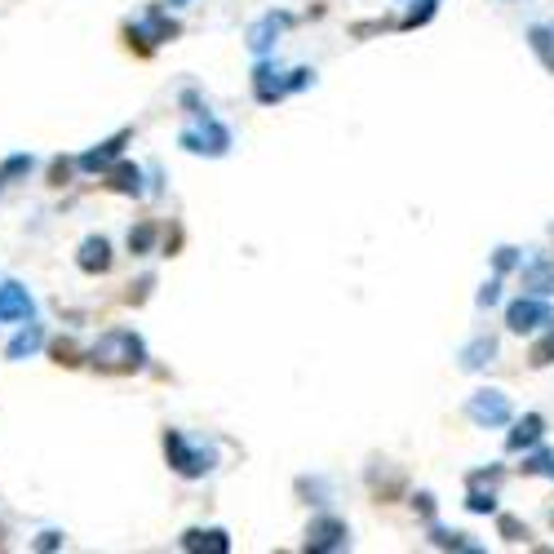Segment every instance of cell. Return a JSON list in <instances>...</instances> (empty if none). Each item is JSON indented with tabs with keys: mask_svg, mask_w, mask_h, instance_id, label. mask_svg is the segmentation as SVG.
<instances>
[{
	"mask_svg": "<svg viewBox=\"0 0 554 554\" xmlns=\"http://www.w3.org/2000/svg\"><path fill=\"white\" fill-rule=\"evenodd\" d=\"M169 5H187V0H169Z\"/></svg>",
	"mask_w": 554,
	"mask_h": 554,
	"instance_id": "34",
	"label": "cell"
},
{
	"mask_svg": "<svg viewBox=\"0 0 554 554\" xmlns=\"http://www.w3.org/2000/svg\"><path fill=\"white\" fill-rule=\"evenodd\" d=\"M102 173H107L111 191H120V196H142V169H138V164L120 160V164H107Z\"/></svg>",
	"mask_w": 554,
	"mask_h": 554,
	"instance_id": "10",
	"label": "cell"
},
{
	"mask_svg": "<svg viewBox=\"0 0 554 554\" xmlns=\"http://www.w3.org/2000/svg\"><path fill=\"white\" fill-rule=\"evenodd\" d=\"M541 435H546V417H541V413H528L523 422H515V430H510V439H506V448H510V453H519V448L541 444Z\"/></svg>",
	"mask_w": 554,
	"mask_h": 554,
	"instance_id": "13",
	"label": "cell"
},
{
	"mask_svg": "<svg viewBox=\"0 0 554 554\" xmlns=\"http://www.w3.org/2000/svg\"><path fill=\"white\" fill-rule=\"evenodd\" d=\"M32 169V156H14V160H5L0 164V187H5V182H14L18 173H27Z\"/></svg>",
	"mask_w": 554,
	"mask_h": 554,
	"instance_id": "24",
	"label": "cell"
},
{
	"mask_svg": "<svg viewBox=\"0 0 554 554\" xmlns=\"http://www.w3.org/2000/svg\"><path fill=\"white\" fill-rule=\"evenodd\" d=\"M550 519H554V515H550Z\"/></svg>",
	"mask_w": 554,
	"mask_h": 554,
	"instance_id": "35",
	"label": "cell"
},
{
	"mask_svg": "<svg viewBox=\"0 0 554 554\" xmlns=\"http://www.w3.org/2000/svg\"><path fill=\"white\" fill-rule=\"evenodd\" d=\"M284 27H289V14H266V18H258V23L249 27V49H253V54H266Z\"/></svg>",
	"mask_w": 554,
	"mask_h": 554,
	"instance_id": "9",
	"label": "cell"
},
{
	"mask_svg": "<svg viewBox=\"0 0 554 554\" xmlns=\"http://www.w3.org/2000/svg\"><path fill=\"white\" fill-rule=\"evenodd\" d=\"M151 240H156V227H151V222H142L138 231H129V249H133V253H147Z\"/></svg>",
	"mask_w": 554,
	"mask_h": 554,
	"instance_id": "25",
	"label": "cell"
},
{
	"mask_svg": "<svg viewBox=\"0 0 554 554\" xmlns=\"http://www.w3.org/2000/svg\"><path fill=\"white\" fill-rule=\"evenodd\" d=\"M523 280L532 284V293H550V289H554V275H550V266H546V262H537L528 275H523Z\"/></svg>",
	"mask_w": 554,
	"mask_h": 554,
	"instance_id": "18",
	"label": "cell"
},
{
	"mask_svg": "<svg viewBox=\"0 0 554 554\" xmlns=\"http://www.w3.org/2000/svg\"><path fill=\"white\" fill-rule=\"evenodd\" d=\"M546 364H554V328H550V337H541L532 346V368H546Z\"/></svg>",
	"mask_w": 554,
	"mask_h": 554,
	"instance_id": "23",
	"label": "cell"
},
{
	"mask_svg": "<svg viewBox=\"0 0 554 554\" xmlns=\"http://www.w3.org/2000/svg\"><path fill=\"white\" fill-rule=\"evenodd\" d=\"M147 32H151V40H169V36H178V23H173V18H164L160 9H151V14H147Z\"/></svg>",
	"mask_w": 554,
	"mask_h": 554,
	"instance_id": "17",
	"label": "cell"
},
{
	"mask_svg": "<svg viewBox=\"0 0 554 554\" xmlns=\"http://www.w3.org/2000/svg\"><path fill=\"white\" fill-rule=\"evenodd\" d=\"M492 351H497V342H492V337H479V342L470 346L466 355H461V364H466V368H479V364H484V355H492Z\"/></svg>",
	"mask_w": 554,
	"mask_h": 554,
	"instance_id": "19",
	"label": "cell"
},
{
	"mask_svg": "<svg viewBox=\"0 0 554 554\" xmlns=\"http://www.w3.org/2000/svg\"><path fill=\"white\" fill-rule=\"evenodd\" d=\"M32 293L23 284H0V320H32Z\"/></svg>",
	"mask_w": 554,
	"mask_h": 554,
	"instance_id": "8",
	"label": "cell"
},
{
	"mask_svg": "<svg viewBox=\"0 0 554 554\" xmlns=\"http://www.w3.org/2000/svg\"><path fill=\"white\" fill-rule=\"evenodd\" d=\"M497 289H501L497 280H492V284H484V293H479V306H492V302H497Z\"/></svg>",
	"mask_w": 554,
	"mask_h": 554,
	"instance_id": "30",
	"label": "cell"
},
{
	"mask_svg": "<svg viewBox=\"0 0 554 554\" xmlns=\"http://www.w3.org/2000/svg\"><path fill=\"white\" fill-rule=\"evenodd\" d=\"M466 417L475 426H506L510 422V399L501 391H475L466 404Z\"/></svg>",
	"mask_w": 554,
	"mask_h": 554,
	"instance_id": "5",
	"label": "cell"
},
{
	"mask_svg": "<svg viewBox=\"0 0 554 554\" xmlns=\"http://www.w3.org/2000/svg\"><path fill=\"white\" fill-rule=\"evenodd\" d=\"M510 262H515V249H501V253H497V266H501V271H506Z\"/></svg>",
	"mask_w": 554,
	"mask_h": 554,
	"instance_id": "32",
	"label": "cell"
},
{
	"mask_svg": "<svg viewBox=\"0 0 554 554\" xmlns=\"http://www.w3.org/2000/svg\"><path fill=\"white\" fill-rule=\"evenodd\" d=\"M164 453H169V466L187 479H200L204 470H213V457L209 453H196V448L182 439V430H164Z\"/></svg>",
	"mask_w": 554,
	"mask_h": 554,
	"instance_id": "4",
	"label": "cell"
},
{
	"mask_svg": "<svg viewBox=\"0 0 554 554\" xmlns=\"http://www.w3.org/2000/svg\"><path fill=\"white\" fill-rule=\"evenodd\" d=\"M430 541L444 546V550H470L466 541H461V532H444V528H430Z\"/></svg>",
	"mask_w": 554,
	"mask_h": 554,
	"instance_id": "26",
	"label": "cell"
},
{
	"mask_svg": "<svg viewBox=\"0 0 554 554\" xmlns=\"http://www.w3.org/2000/svg\"><path fill=\"white\" fill-rule=\"evenodd\" d=\"M182 550H191V554H200V550H209V554H227L231 550V537L222 528H191V532H182Z\"/></svg>",
	"mask_w": 554,
	"mask_h": 554,
	"instance_id": "12",
	"label": "cell"
},
{
	"mask_svg": "<svg viewBox=\"0 0 554 554\" xmlns=\"http://www.w3.org/2000/svg\"><path fill=\"white\" fill-rule=\"evenodd\" d=\"M89 364H94L98 373L129 377V373H138V368L147 364V346H142V337L133 333V328H111V333H102L94 342Z\"/></svg>",
	"mask_w": 554,
	"mask_h": 554,
	"instance_id": "1",
	"label": "cell"
},
{
	"mask_svg": "<svg viewBox=\"0 0 554 554\" xmlns=\"http://www.w3.org/2000/svg\"><path fill=\"white\" fill-rule=\"evenodd\" d=\"M40 342H45V333H40V324H27V328H23V333H18V337H14V342H9V346H5V355H9V359H23V355H36V351H40Z\"/></svg>",
	"mask_w": 554,
	"mask_h": 554,
	"instance_id": "15",
	"label": "cell"
},
{
	"mask_svg": "<svg viewBox=\"0 0 554 554\" xmlns=\"http://www.w3.org/2000/svg\"><path fill=\"white\" fill-rule=\"evenodd\" d=\"M80 271L85 275H102V271H111V244L102 240V235H89L85 244H80Z\"/></svg>",
	"mask_w": 554,
	"mask_h": 554,
	"instance_id": "11",
	"label": "cell"
},
{
	"mask_svg": "<svg viewBox=\"0 0 554 554\" xmlns=\"http://www.w3.org/2000/svg\"><path fill=\"white\" fill-rule=\"evenodd\" d=\"M541 324H554V311L541 302V297H519V302H510V311H506L510 333H532V328H541Z\"/></svg>",
	"mask_w": 554,
	"mask_h": 554,
	"instance_id": "6",
	"label": "cell"
},
{
	"mask_svg": "<svg viewBox=\"0 0 554 554\" xmlns=\"http://www.w3.org/2000/svg\"><path fill=\"white\" fill-rule=\"evenodd\" d=\"M54 364H63V368H76V364H80V351H76V342H54Z\"/></svg>",
	"mask_w": 554,
	"mask_h": 554,
	"instance_id": "27",
	"label": "cell"
},
{
	"mask_svg": "<svg viewBox=\"0 0 554 554\" xmlns=\"http://www.w3.org/2000/svg\"><path fill=\"white\" fill-rule=\"evenodd\" d=\"M182 147L196 151V156H227L231 133L222 129L213 116H200V120H196V129H182Z\"/></svg>",
	"mask_w": 554,
	"mask_h": 554,
	"instance_id": "3",
	"label": "cell"
},
{
	"mask_svg": "<svg viewBox=\"0 0 554 554\" xmlns=\"http://www.w3.org/2000/svg\"><path fill=\"white\" fill-rule=\"evenodd\" d=\"M315 80V71H275L271 63H258L253 67V94H258V102H280L284 94H293V89H306Z\"/></svg>",
	"mask_w": 554,
	"mask_h": 554,
	"instance_id": "2",
	"label": "cell"
},
{
	"mask_svg": "<svg viewBox=\"0 0 554 554\" xmlns=\"http://www.w3.org/2000/svg\"><path fill=\"white\" fill-rule=\"evenodd\" d=\"M497 532H501L506 541H528V523H519L515 515H501V519H497Z\"/></svg>",
	"mask_w": 554,
	"mask_h": 554,
	"instance_id": "21",
	"label": "cell"
},
{
	"mask_svg": "<svg viewBox=\"0 0 554 554\" xmlns=\"http://www.w3.org/2000/svg\"><path fill=\"white\" fill-rule=\"evenodd\" d=\"M125 142H129V129H120L116 138H107V142H98L94 151H85V156H80V169H89V173L107 169V164L120 156V147H125Z\"/></svg>",
	"mask_w": 554,
	"mask_h": 554,
	"instance_id": "14",
	"label": "cell"
},
{
	"mask_svg": "<svg viewBox=\"0 0 554 554\" xmlns=\"http://www.w3.org/2000/svg\"><path fill=\"white\" fill-rule=\"evenodd\" d=\"M36 546H40V550H54V546H58V532H45V537L36 541Z\"/></svg>",
	"mask_w": 554,
	"mask_h": 554,
	"instance_id": "31",
	"label": "cell"
},
{
	"mask_svg": "<svg viewBox=\"0 0 554 554\" xmlns=\"http://www.w3.org/2000/svg\"><path fill=\"white\" fill-rule=\"evenodd\" d=\"M546 475H550V479H554V461H550V466H546Z\"/></svg>",
	"mask_w": 554,
	"mask_h": 554,
	"instance_id": "33",
	"label": "cell"
},
{
	"mask_svg": "<svg viewBox=\"0 0 554 554\" xmlns=\"http://www.w3.org/2000/svg\"><path fill=\"white\" fill-rule=\"evenodd\" d=\"M67 173H71V164L67 160H54V169H49V182H54V187H63Z\"/></svg>",
	"mask_w": 554,
	"mask_h": 554,
	"instance_id": "29",
	"label": "cell"
},
{
	"mask_svg": "<svg viewBox=\"0 0 554 554\" xmlns=\"http://www.w3.org/2000/svg\"><path fill=\"white\" fill-rule=\"evenodd\" d=\"M528 40H532V49L541 54V63L554 71V27H532Z\"/></svg>",
	"mask_w": 554,
	"mask_h": 554,
	"instance_id": "16",
	"label": "cell"
},
{
	"mask_svg": "<svg viewBox=\"0 0 554 554\" xmlns=\"http://www.w3.org/2000/svg\"><path fill=\"white\" fill-rule=\"evenodd\" d=\"M550 453H537V457H528V461H523V475H541V470H546L550 466Z\"/></svg>",
	"mask_w": 554,
	"mask_h": 554,
	"instance_id": "28",
	"label": "cell"
},
{
	"mask_svg": "<svg viewBox=\"0 0 554 554\" xmlns=\"http://www.w3.org/2000/svg\"><path fill=\"white\" fill-rule=\"evenodd\" d=\"M435 5H439V0H422V9H413V14H408V18H404V23H399V27H404V32H413V27L430 23V18H435Z\"/></svg>",
	"mask_w": 554,
	"mask_h": 554,
	"instance_id": "22",
	"label": "cell"
},
{
	"mask_svg": "<svg viewBox=\"0 0 554 554\" xmlns=\"http://www.w3.org/2000/svg\"><path fill=\"white\" fill-rule=\"evenodd\" d=\"M346 546H351V532H346L342 519L320 515L306 528V550H346Z\"/></svg>",
	"mask_w": 554,
	"mask_h": 554,
	"instance_id": "7",
	"label": "cell"
},
{
	"mask_svg": "<svg viewBox=\"0 0 554 554\" xmlns=\"http://www.w3.org/2000/svg\"><path fill=\"white\" fill-rule=\"evenodd\" d=\"M497 506V501H492V488L484 492L479 484H470V497H466V510H475V515H488V510Z\"/></svg>",
	"mask_w": 554,
	"mask_h": 554,
	"instance_id": "20",
	"label": "cell"
}]
</instances>
